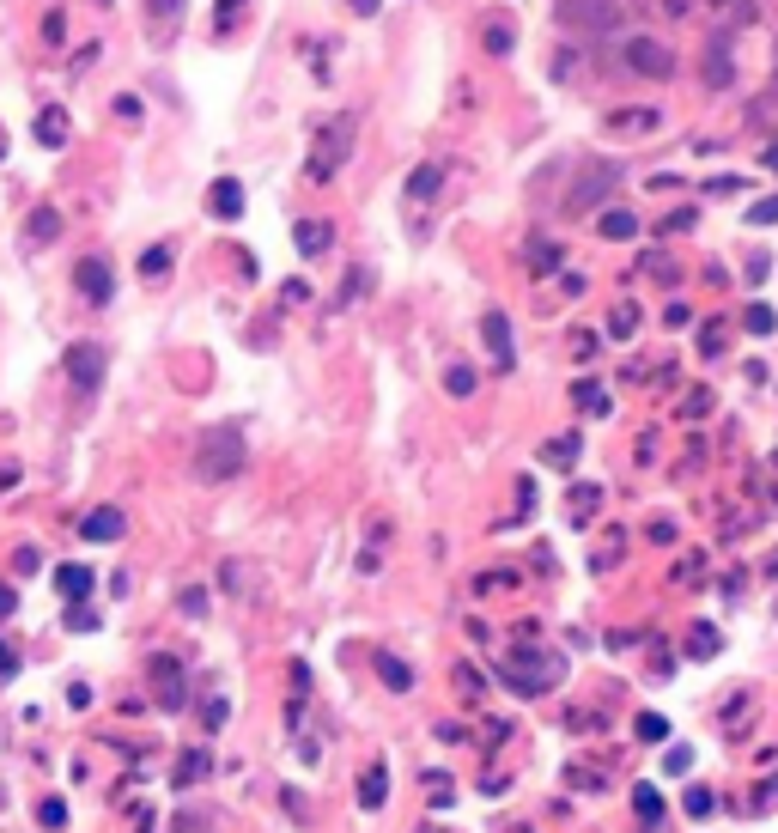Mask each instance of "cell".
Segmentation results:
<instances>
[{"mask_svg": "<svg viewBox=\"0 0 778 833\" xmlns=\"http://www.w3.org/2000/svg\"><path fill=\"white\" fill-rule=\"evenodd\" d=\"M657 122H663V116H657L651 104H639V110H608V122H602V128H608V134H651Z\"/></svg>", "mask_w": 778, "mask_h": 833, "instance_id": "7c38bea8", "label": "cell"}, {"mask_svg": "<svg viewBox=\"0 0 778 833\" xmlns=\"http://www.w3.org/2000/svg\"><path fill=\"white\" fill-rule=\"evenodd\" d=\"M578 457V438H548L541 444V463H572Z\"/></svg>", "mask_w": 778, "mask_h": 833, "instance_id": "4dcf8cb0", "label": "cell"}, {"mask_svg": "<svg viewBox=\"0 0 778 833\" xmlns=\"http://www.w3.org/2000/svg\"><path fill=\"white\" fill-rule=\"evenodd\" d=\"M165 274H171V244L140 250V280H165Z\"/></svg>", "mask_w": 778, "mask_h": 833, "instance_id": "44dd1931", "label": "cell"}, {"mask_svg": "<svg viewBox=\"0 0 778 833\" xmlns=\"http://www.w3.org/2000/svg\"><path fill=\"white\" fill-rule=\"evenodd\" d=\"M730 189H742V177H712L706 183V195H730Z\"/></svg>", "mask_w": 778, "mask_h": 833, "instance_id": "f907efd6", "label": "cell"}, {"mask_svg": "<svg viewBox=\"0 0 778 833\" xmlns=\"http://www.w3.org/2000/svg\"><path fill=\"white\" fill-rule=\"evenodd\" d=\"M456 688H462V694H469V700H481V675H475L469 663H456Z\"/></svg>", "mask_w": 778, "mask_h": 833, "instance_id": "7bdbcfd3", "label": "cell"}, {"mask_svg": "<svg viewBox=\"0 0 778 833\" xmlns=\"http://www.w3.org/2000/svg\"><path fill=\"white\" fill-rule=\"evenodd\" d=\"M560 19L584 37H608L620 13H614V0H560Z\"/></svg>", "mask_w": 778, "mask_h": 833, "instance_id": "277c9868", "label": "cell"}, {"mask_svg": "<svg viewBox=\"0 0 778 833\" xmlns=\"http://www.w3.org/2000/svg\"><path fill=\"white\" fill-rule=\"evenodd\" d=\"M718 329H724V323H712L706 335H699V353H706V359H718V353H724V335H718Z\"/></svg>", "mask_w": 778, "mask_h": 833, "instance_id": "bcb514c9", "label": "cell"}, {"mask_svg": "<svg viewBox=\"0 0 778 833\" xmlns=\"http://www.w3.org/2000/svg\"><path fill=\"white\" fill-rule=\"evenodd\" d=\"M298 250H304V256H323V250H329V225H323V219H304V225H298Z\"/></svg>", "mask_w": 778, "mask_h": 833, "instance_id": "cb8c5ba5", "label": "cell"}, {"mask_svg": "<svg viewBox=\"0 0 778 833\" xmlns=\"http://www.w3.org/2000/svg\"><path fill=\"white\" fill-rule=\"evenodd\" d=\"M377 675H383V688H396V694H408V688H414V669H408L402 657H383V663H377Z\"/></svg>", "mask_w": 778, "mask_h": 833, "instance_id": "d4e9b609", "label": "cell"}, {"mask_svg": "<svg viewBox=\"0 0 778 833\" xmlns=\"http://www.w3.org/2000/svg\"><path fill=\"white\" fill-rule=\"evenodd\" d=\"M712 414V390H687V402H681V420H706Z\"/></svg>", "mask_w": 778, "mask_h": 833, "instance_id": "836d02e7", "label": "cell"}, {"mask_svg": "<svg viewBox=\"0 0 778 833\" xmlns=\"http://www.w3.org/2000/svg\"><path fill=\"white\" fill-rule=\"evenodd\" d=\"M481 341H487V353H493V371H511V365H517V347H511V323H505L499 311H487V323H481Z\"/></svg>", "mask_w": 778, "mask_h": 833, "instance_id": "ba28073f", "label": "cell"}, {"mask_svg": "<svg viewBox=\"0 0 778 833\" xmlns=\"http://www.w3.org/2000/svg\"><path fill=\"white\" fill-rule=\"evenodd\" d=\"M55 590L67 602H86L92 596V566H55Z\"/></svg>", "mask_w": 778, "mask_h": 833, "instance_id": "4fadbf2b", "label": "cell"}, {"mask_svg": "<svg viewBox=\"0 0 778 833\" xmlns=\"http://www.w3.org/2000/svg\"><path fill=\"white\" fill-rule=\"evenodd\" d=\"M487 49L493 55H511V25H487Z\"/></svg>", "mask_w": 778, "mask_h": 833, "instance_id": "ee69618b", "label": "cell"}, {"mask_svg": "<svg viewBox=\"0 0 778 833\" xmlns=\"http://www.w3.org/2000/svg\"><path fill=\"white\" fill-rule=\"evenodd\" d=\"M73 286H80L86 305H110V298H116V274H110L104 256H86L80 268H73Z\"/></svg>", "mask_w": 778, "mask_h": 833, "instance_id": "52a82bcc", "label": "cell"}, {"mask_svg": "<svg viewBox=\"0 0 778 833\" xmlns=\"http://www.w3.org/2000/svg\"><path fill=\"white\" fill-rule=\"evenodd\" d=\"M639 736H645V742H663V736H669V718H663V712H639Z\"/></svg>", "mask_w": 778, "mask_h": 833, "instance_id": "e575fe53", "label": "cell"}, {"mask_svg": "<svg viewBox=\"0 0 778 833\" xmlns=\"http://www.w3.org/2000/svg\"><path fill=\"white\" fill-rule=\"evenodd\" d=\"M693 219H699L693 207H681V213H669V219H663V238H681V232H693Z\"/></svg>", "mask_w": 778, "mask_h": 833, "instance_id": "8d00e7d4", "label": "cell"}, {"mask_svg": "<svg viewBox=\"0 0 778 833\" xmlns=\"http://www.w3.org/2000/svg\"><path fill=\"white\" fill-rule=\"evenodd\" d=\"M353 153V122L341 116V122H329V128H317V146H310V165H304V177L310 183H329L335 171H341V159Z\"/></svg>", "mask_w": 778, "mask_h": 833, "instance_id": "7a4b0ae2", "label": "cell"}, {"mask_svg": "<svg viewBox=\"0 0 778 833\" xmlns=\"http://www.w3.org/2000/svg\"><path fill=\"white\" fill-rule=\"evenodd\" d=\"M207 773H213V754H207V748H189L183 761H177V773H171V785L183 791V785H201Z\"/></svg>", "mask_w": 778, "mask_h": 833, "instance_id": "5bb4252c", "label": "cell"}, {"mask_svg": "<svg viewBox=\"0 0 778 833\" xmlns=\"http://www.w3.org/2000/svg\"><path fill=\"white\" fill-rule=\"evenodd\" d=\"M244 7H250V0H219V13H213V25H219V31H231V25H238V13H244Z\"/></svg>", "mask_w": 778, "mask_h": 833, "instance_id": "f35d334b", "label": "cell"}, {"mask_svg": "<svg viewBox=\"0 0 778 833\" xmlns=\"http://www.w3.org/2000/svg\"><path fill=\"white\" fill-rule=\"evenodd\" d=\"M620 548H627V536H620V529H608V536L596 542V554H590V572H608V566L620 560Z\"/></svg>", "mask_w": 778, "mask_h": 833, "instance_id": "484cf974", "label": "cell"}, {"mask_svg": "<svg viewBox=\"0 0 778 833\" xmlns=\"http://www.w3.org/2000/svg\"><path fill=\"white\" fill-rule=\"evenodd\" d=\"M122 529H128V517H122L116 505H98V511H86L80 536H86V542H122Z\"/></svg>", "mask_w": 778, "mask_h": 833, "instance_id": "30bf717a", "label": "cell"}, {"mask_svg": "<svg viewBox=\"0 0 778 833\" xmlns=\"http://www.w3.org/2000/svg\"><path fill=\"white\" fill-rule=\"evenodd\" d=\"M766 171H778V140H772V146H766Z\"/></svg>", "mask_w": 778, "mask_h": 833, "instance_id": "db71d44e", "label": "cell"}, {"mask_svg": "<svg viewBox=\"0 0 778 833\" xmlns=\"http://www.w3.org/2000/svg\"><path fill=\"white\" fill-rule=\"evenodd\" d=\"M687 767H693V748H669V754H663V773H669V779H681Z\"/></svg>", "mask_w": 778, "mask_h": 833, "instance_id": "74e56055", "label": "cell"}, {"mask_svg": "<svg viewBox=\"0 0 778 833\" xmlns=\"http://www.w3.org/2000/svg\"><path fill=\"white\" fill-rule=\"evenodd\" d=\"M146 13L165 25V19H177V13H183V0H146Z\"/></svg>", "mask_w": 778, "mask_h": 833, "instance_id": "f6af8a7d", "label": "cell"}, {"mask_svg": "<svg viewBox=\"0 0 778 833\" xmlns=\"http://www.w3.org/2000/svg\"><path fill=\"white\" fill-rule=\"evenodd\" d=\"M639 323H645V317H639V305H614L608 335H614V341H633V335H639Z\"/></svg>", "mask_w": 778, "mask_h": 833, "instance_id": "7402d4cb", "label": "cell"}, {"mask_svg": "<svg viewBox=\"0 0 778 833\" xmlns=\"http://www.w3.org/2000/svg\"><path fill=\"white\" fill-rule=\"evenodd\" d=\"M730 73H736V61H730V31H718V37L706 43V86L724 92V86H730Z\"/></svg>", "mask_w": 778, "mask_h": 833, "instance_id": "8fae6325", "label": "cell"}, {"mask_svg": "<svg viewBox=\"0 0 778 833\" xmlns=\"http://www.w3.org/2000/svg\"><path fill=\"white\" fill-rule=\"evenodd\" d=\"M225 718H231L225 700H207V706H201V724H207V730H225Z\"/></svg>", "mask_w": 778, "mask_h": 833, "instance_id": "b9f144b4", "label": "cell"}, {"mask_svg": "<svg viewBox=\"0 0 778 833\" xmlns=\"http://www.w3.org/2000/svg\"><path fill=\"white\" fill-rule=\"evenodd\" d=\"M359 803L365 809H383L389 803V767H365L359 773Z\"/></svg>", "mask_w": 778, "mask_h": 833, "instance_id": "e0dca14e", "label": "cell"}, {"mask_svg": "<svg viewBox=\"0 0 778 833\" xmlns=\"http://www.w3.org/2000/svg\"><path fill=\"white\" fill-rule=\"evenodd\" d=\"M572 402H578V408H590V414H608V390H602V384H578V390H572Z\"/></svg>", "mask_w": 778, "mask_h": 833, "instance_id": "f546056e", "label": "cell"}, {"mask_svg": "<svg viewBox=\"0 0 778 833\" xmlns=\"http://www.w3.org/2000/svg\"><path fill=\"white\" fill-rule=\"evenodd\" d=\"M183 615H207V590H183Z\"/></svg>", "mask_w": 778, "mask_h": 833, "instance_id": "7dc6e473", "label": "cell"}, {"mask_svg": "<svg viewBox=\"0 0 778 833\" xmlns=\"http://www.w3.org/2000/svg\"><path fill=\"white\" fill-rule=\"evenodd\" d=\"M146 688H152V700H159V712H183L189 706V675H183V663L177 657H146Z\"/></svg>", "mask_w": 778, "mask_h": 833, "instance_id": "3957f363", "label": "cell"}, {"mask_svg": "<svg viewBox=\"0 0 778 833\" xmlns=\"http://www.w3.org/2000/svg\"><path fill=\"white\" fill-rule=\"evenodd\" d=\"M37 140L49 146V153H61V146H67V110H61V104H49V110L37 116Z\"/></svg>", "mask_w": 778, "mask_h": 833, "instance_id": "9a60e30c", "label": "cell"}, {"mask_svg": "<svg viewBox=\"0 0 778 833\" xmlns=\"http://www.w3.org/2000/svg\"><path fill=\"white\" fill-rule=\"evenodd\" d=\"M687 815H699V821L712 815V791H706V785H693V791H687Z\"/></svg>", "mask_w": 778, "mask_h": 833, "instance_id": "60d3db41", "label": "cell"}, {"mask_svg": "<svg viewBox=\"0 0 778 833\" xmlns=\"http://www.w3.org/2000/svg\"><path fill=\"white\" fill-rule=\"evenodd\" d=\"M596 232H602V238H608V244H627V238H633V232H639V219H633V213H627V207H608V213H602V219H596Z\"/></svg>", "mask_w": 778, "mask_h": 833, "instance_id": "2e32d148", "label": "cell"}, {"mask_svg": "<svg viewBox=\"0 0 778 833\" xmlns=\"http://www.w3.org/2000/svg\"><path fill=\"white\" fill-rule=\"evenodd\" d=\"M37 827H43V833H61V827H67V803H61V797H43V803H37Z\"/></svg>", "mask_w": 778, "mask_h": 833, "instance_id": "4316f807", "label": "cell"}, {"mask_svg": "<svg viewBox=\"0 0 778 833\" xmlns=\"http://www.w3.org/2000/svg\"><path fill=\"white\" fill-rule=\"evenodd\" d=\"M693 578H699V554H687V560L675 566V584H693Z\"/></svg>", "mask_w": 778, "mask_h": 833, "instance_id": "c3c4849f", "label": "cell"}, {"mask_svg": "<svg viewBox=\"0 0 778 833\" xmlns=\"http://www.w3.org/2000/svg\"><path fill=\"white\" fill-rule=\"evenodd\" d=\"M244 457H250L244 426L219 420V426H207V432L195 438V481L219 487V481H231V475H244Z\"/></svg>", "mask_w": 778, "mask_h": 833, "instance_id": "6da1fadb", "label": "cell"}, {"mask_svg": "<svg viewBox=\"0 0 778 833\" xmlns=\"http://www.w3.org/2000/svg\"><path fill=\"white\" fill-rule=\"evenodd\" d=\"M627 67L645 73V80H669V73H675V55H669L657 37H627Z\"/></svg>", "mask_w": 778, "mask_h": 833, "instance_id": "8992f818", "label": "cell"}, {"mask_svg": "<svg viewBox=\"0 0 778 833\" xmlns=\"http://www.w3.org/2000/svg\"><path fill=\"white\" fill-rule=\"evenodd\" d=\"M602 195H608V171H590L578 189H572V207L584 213V207H602Z\"/></svg>", "mask_w": 778, "mask_h": 833, "instance_id": "ffe728a7", "label": "cell"}, {"mask_svg": "<svg viewBox=\"0 0 778 833\" xmlns=\"http://www.w3.org/2000/svg\"><path fill=\"white\" fill-rule=\"evenodd\" d=\"M566 505H572V517H578V529H584V517L602 505V487H572V499H566Z\"/></svg>", "mask_w": 778, "mask_h": 833, "instance_id": "83f0119b", "label": "cell"}, {"mask_svg": "<svg viewBox=\"0 0 778 833\" xmlns=\"http://www.w3.org/2000/svg\"><path fill=\"white\" fill-rule=\"evenodd\" d=\"M207 213H213V219H244V183H238V177H219V183L207 189Z\"/></svg>", "mask_w": 778, "mask_h": 833, "instance_id": "9c48e42d", "label": "cell"}, {"mask_svg": "<svg viewBox=\"0 0 778 833\" xmlns=\"http://www.w3.org/2000/svg\"><path fill=\"white\" fill-rule=\"evenodd\" d=\"M475 384H481V377H475L469 365H450V371H444V390H450V396H475Z\"/></svg>", "mask_w": 778, "mask_h": 833, "instance_id": "f1b7e54d", "label": "cell"}, {"mask_svg": "<svg viewBox=\"0 0 778 833\" xmlns=\"http://www.w3.org/2000/svg\"><path fill=\"white\" fill-rule=\"evenodd\" d=\"M748 225H778V195L754 201V207H748Z\"/></svg>", "mask_w": 778, "mask_h": 833, "instance_id": "d590c367", "label": "cell"}, {"mask_svg": "<svg viewBox=\"0 0 778 833\" xmlns=\"http://www.w3.org/2000/svg\"><path fill=\"white\" fill-rule=\"evenodd\" d=\"M408 189H414V201H432V195H438V165H420Z\"/></svg>", "mask_w": 778, "mask_h": 833, "instance_id": "1f68e13d", "label": "cell"}, {"mask_svg": "<svg viewBox=\"0 0 778 833\" xmlns=\"http://www.w3.org/2000/svg\"><path fill=\"white\" fill-rule=\"evenodd\" d=\"M633 809H639L645 827H657V821H663V797H657V785H633Z\"/></svg>", "mask_w": 778, "mask_h": 833, "instance_id": "603a6c76", "label": "cell"}, {"mask_svg": "<svg viewBox=\"0 0 778 833\" xmlns=\"http://www.w3.org/2000/svg\"><path fill=\"white\" fill-rule=\"evenodd\" d=\"M67 627H73V633H92V627H98V615L86 609V602H73V609H67Z\"/></svg>", "mask_w": 778, "mask_h": 833, "instance_id": "ab89813d", "label": "cell"}, {"mask_svg": "<svg viewBox=\"0 0 778 833\" xmlns=\"http://www.w3.org/2000/svg\"><path fill=\"white\" fill-rule=\"evenodd\" d=\"M377 7H383V0H353V13H365V19H371Z\"/></svg>", "mask_w": 778, "mask_h": 833, "instance_id": "f5cc1de1", "label": "cell"}, {"mask_svg": "<svg viewBox=\"0 0 778 833\" xmlns=\"http://www.w3.org/2000/svg\"><path fill=\"white\" fill-rule=\"evenodd\" d=\"M718 645H724V639H718V627H712V621H693V627H687V657L706 663V657H718Z\"/></svg>", "mask_w": 778, "mask_h": 833, "instance_id": "ac0fdd59", "label": "cell"}, {"mask_svg": "<svg viewBox=\"0 0 778 833\" xmlns=\"http://www.w3.org/2000/svg\"><path fill=\"white\" fill-rule=\"evenodd\" d=\"M98 7H110V0H98Z\"/></svg>", "mask_w": 778, "mask_h": 833, "instance_id": "9f6ffc18", "label": "cell"}, {"mask_svg": "<svg viewBox=\"0 0 778 833\" xmlns=\"http://www.w3.org/2000/svg\"><path fill=\"white\" fill-rule=\"evenodd\" d=\"M13 609H19V590H13V584H0V621H7Z\"/></svg>", "mask_w": 778, "mask_h": 833, "instance_id": "681fc988", "label": "cell"}, {"mask_svg": "<svg viewBox=\"0 0 778 833\" xmlns=\"http://www.w3.org/2000/svg\"><path fill=\"white\" fill-rule=\"evenodd\" d=\"M25 232H31V244H55V232H61V213H55V207H37V213L25 219Z\"/></svg>", "mask_w": 778, "mask_h": 833, "instance_id": "d6986e66", "label": "cell"}, {"mask_svg": "<svg viewBox=\"0 0 778 833\" xmlns=\"http://www.w3.org/2000/svg\"><path fill=\"white\" fill-rule=\"evenodd\" d=\"M772 578H778V554H772Z\"/></svg>", "mask_w": 778, "mask_h": 833, "instance_id": "11a10c76", "label": "cell"}, {"mask_svg": "<svg viewBox=\"0 0 778 833\" xmlns=\"http://www.w3.org/2000/svg\"><path fill=\"white\" fill-rule=\"evenodd\" d=\"M13 669H19V651H13L7 639H0V675H13Z\"/></svg>", "mask_w": 778, "mask_h": 833, "instance_id": "816d5d0a", "label": "cell"}, {"mask_svg": "<svg viewBox=\"0 0 778 833\" xmlns=\"http://www.w3.org/2000/svg\"><path fill=\"white\" fill-rule=\"evenodd\" d=\"M104 347L98 341H80V347H67V377H73V390H80V396H92L98 384H104Z\"/></svg>", "mask_w": 778, "mask_h": 833, "instance_id": "5b68a950", "label": "cell"}, {"mask_svg": "<svg viewBox=\"0 0 778 833\" xmlns=\"http://www.w3.org/2000/svg\"><path fill=\"white\" fill-rule=\"evenodd\" d=\"M742 323H748V335H772V329H778L772 305H748V317H742Z\"/></svg>", "mask_w": 778, "mask_h": 833, "instance_id": "d6a6232c", "label": "cell"}]
</instances>
